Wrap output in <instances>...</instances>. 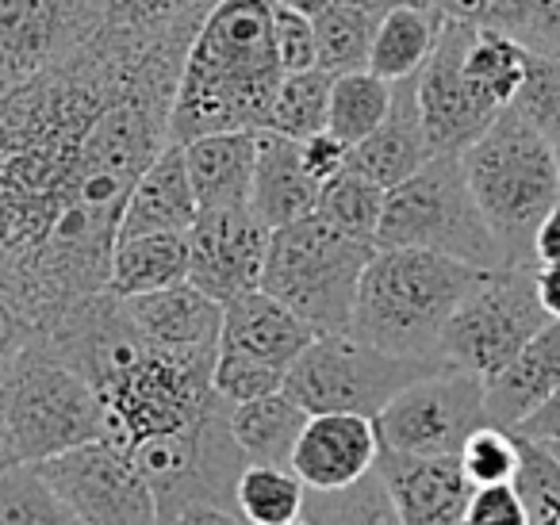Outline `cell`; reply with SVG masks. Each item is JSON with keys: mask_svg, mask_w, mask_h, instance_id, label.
Returning <instances> with one entry per match:
<instances>
[{"mask_svg": "<svg viewBox=\"0 0 560 525\" xmlns=\"http://www.w3.org/2000/svg\"><path fill=\"white\" fill-rule=\"evenodd\" d=\"M338 4H353V9H365V12H373V16H381V12L396 9L404 0H338Z\"/></svg>", "mask_w": 560, "mask_h": 525, "instance_id": "cell-52", "label": "cell"}, {"mask_svg": "<svg viewBox=\"0 0 560 525\" xmlns=\"http://www.w3.org/2000/svg\"><path fill=\"white\" fill-rule=\"evenodd\" d=\"M188 180L200 208L249 203L257 162V131H211L185 142Z\"/></svg>", "mask_w": 560, "mask_h": 525, "instance_id": "cell-24", "label": "cell"}, {"mask_svg": "<svg viewBox=\"0 0 560 525\" xmlns=\"http://www.w3.org/2000/svg\"><path fill=\"white\" fill-rule=\"evenodd\" d=\"M534 265H560V200L534 231Z\"/></svg>", "mask_w": 560, "mask_h": 525, "instance_id": "cell-48", "label": "cell"}, {"mask_svg": "<svg viewBox=\"0 0 560 525\" xmlns=\"http://www.w3.org/2000/svg\"><path fill=\"white\" fill-rule=\"evenodd\" d=\"M208 4H215V0H208Z\"/></svg>", "mask_w": 560, "mask_h": 525, "instance_id": "cell-54", "label": "cell"}, {"mask_svg": "<svg viewBox=\"0 0 560 525\" xmlns=\"http://www.w3.org/2000/svg\"><path fill=\"white\" fill-rule=\"evenodd\" d=\"M488 422L483 380L465 369L438 364L434 372L411 380L388 407L376 415V433L384 448L422 456L460 453L465 438Z\"/></svg>", "mask_w": 560, "mask_h": 525, "instance_id": "cell-11", "label": "cell"}, {"mask_svg": "<svg viewBox=\"0 0 560 525\" xmlns=\"http://www.w3.org/2000/svg\"><path fill=\"white\" fill-rule=\"evenodd\" d=\"M124 300L150 346L165 349V353L215 361L219 330H223V303L200 292L192 280L158 288V292L124 295Z\"/></svg>", "mask_w": 560, "mask_h": 525, "instance_id": "cell-18", "label": "cell"}, {"mask_svg": "<svg viewBox=\"0 0 560 525\" xmlns=\"http://www.w3.org/2000/svg\"><path fill=\"white\" fill-rule=\"evenodd\" d=\"M438 361H415L373 346L353 330L315 334L312 346L284 372V395L307 415L319 410H350L376 418L411 380L434 372Z\"/></svg>", "mask_w": 560, "mask_h": 525, "instance_id": "cell-9", "label": "cell"}, {"mask_svg": "<svg viewBox=\"0 0 560 525\" xmlns=\"http://www.w3.org/2000/svg\"><path fill=\"white\" fill-rule=\"evenodd\" d=\"M73 522H101V525H142L158 522V502L147 476L139 471L135 456L119 448L116 441L96 438L85 445H73L47 460H35Z\"/></svg>", "mask_w": 560, "mask_h": 525, "instance_id": "cell-12", "label": "cell"}, {"mask_svg": "<svg viewBox=\"0 0 560 525\" xmlns=\"http://www.w3.org/2000/svg\"><path fill=\"white\" fill-rule=\"evenodd\" d=\"M307 422V410L300 407L284 387L272 395L249 402H234L226 410V425L231 438L238 441L246 464H289L292 468V448Z\"/></svg>", "mask_w": 560, "mask_h": 525, "instance_id": "cell-26", "label": "cell"}, {"mask_svg": "<svg viewBox=\"0 0 560 525\" xmlns=\"http://www.w3.org/2000/svg\"><path fill=\"white\" fill-rule=\"evenodd\" d=\"M35 338H39V330H35L32 318H27L12 300L0 295V380L16 369V361L32 349Z\"/></svg>", "mask_w": 560, "mask_h": 525, "instance_id": "cell-45", "label": "cell"}, {"mask_svg": "<svg viewBox=\"0 0 560 525\" xmlns=\"http://www.w3.org/2000/svg\"><path fill=\"white\" fill-rule=\"evenodd\" d=\"M384 192L376 180L361 177L353 170H342L335 180L319 188V203H315V215H323L330 226H338L342 234L361 242H373L376 246V231H381V215H384Z\"/></svg>", "mask_w": 560, "mask_h": 525, "instance_id": "cell-33", "label": "cell"}, {"mask_svg": "<svg viewBox=\"0 0 560 525\" xmlns=\"http://www.w3.org/2000/svg\"><path fill=\"white\" fill-rule=\"evenodd\" d=\"M12 464H20V448H16V441H12V430H9V422H4V415H0V471L12 468Z\"/></svg>", "mask_w": 560, "mask_h": 525, "instance_id": "cell-50", "label": "cell"}, {"mask_svg": "<svg viewBox=\"0 0 560 525\" xmlns=\"http://www.w3.org/2000/svg\"><path fill=\"white\" fill-rule=\"evenodd\" d=\"M549 311L534 288V265H499L483 269L468 295L457 303L438 341V364L465 369L488 380L503 369L541 326Z\"/></svg>", "mask_w": 560, "mask_h": 525, "instance_id": "cell-10", "label": "cell"}, {"mask_svg": "<svg viewBox=\"0 0 560 525\" xmlns=\"http://www.w3.org/2000/svg\"><path fill=\"white\" fill-rule=\"evenodd\" d=\"M541 445H549V453H552V456H557V460H560V441H541Z\"/></svg>", "mask_w": 560, "mask_h": 525, "instance_id": "cell-53", "label": "cell"}, {"mask_svg": "<svg viewBox=\"0 0 560 525\" xmlns=\"http://www.w3.org/2000/svg\"><path fill=\"white\" fill-rule=\"evenodd\" d=\"M483 269L434 249L376 246L358 284L350 330L415 361H438V341Z\"/></svg>", "mask_w": 560, "mask_h": 525, "instance_id": "cell-2", "label": "cell"}, {"mask_svg": "<svg viewBox=\"0 0 560 525\" xmlns=\"http://www.w3.org/2000/svg\"><path fill=\"white\" fill-rule=\"evenodd\" d=\"M511 433L522 441H560V384L552 387L549 399H545L541 407L529 410Z\"/></svg>", "mask_w": 560, "mask_h": 525, "instance_id": "cell-47", "label": "cell"}, {"mask_svg": "<svg viewBox=\"0 0 560 525\" xmlns=\"http://www.w3.org/2000/svg\"><path fill=\"white\" fill-rule=\"evenodd\" d=\"M511 108L541 135L545 142L560 150V58L557 55H534L526 58V73L514 93Z\"/></svg>", "mask_w": 560, "mask_h": 525, "instance_id": "cell-37", "label": "cell"}, {"mask_svg": "<svg viewBox=\"0 0 560 525\" xmlns=\"http://www.w3.org/2000/svg\"><path fill=\"white\" fill-rule=\"evenodd\" d=\"M460 468H465L468 483L483 487V483H511L514 471L522 460V441L511 430L495 422H483L480 430H472L460 445Z\"/></svg>", "mask_w": 560, "mask_h": 525, "instance_id": "cell-39", "label": "cell"}, {"mask_svg": "<svg viewBox=\"0 0 560 525\" xmlns=\"http://www.w3.org/2000/svg\"><path fill=\"white\" fill-rule=\"evenodd\" d=\"M272 43H277V58L284 73H300L315 66V24L312 16H300L292 9L272 12Z\"/></svg>", "mask_w": 560, "mask_h": 525, "instance_id": "cell-41", "label": "cell"}, {"mask_svg": "<svg viewBox=\"0 0 560 525\" xmlns=\"http://www.w3.org/2000/svg\"><path fill=\"white\" fill-rule=\"evenodd\" d=\"M445 20H460L472 27H495V32L514 35L526 12V0H422Z\"/></svg>", "mask_w": 560, "mask_h": 525, "instance_id": "cell-42", "label": "cell"}, {"mask_svg": "<svg viewBox=\"0 0 560 525\" xmlns=\"http://www.w3.org/2000/svg\"><path fill=\"white\" fill-rule=\"evenodd\" d=\"M200 211L188 180L185 142H165L158 158L139 173L119 211V238L131 234H158V231H188Z\"/></svg>", "mask_w": 560, "mask_h": 525, "instance_id": "cell-21", "label": "cell"}, {"mask_svg": "<svg viewBox=\"0 0 560 525\" xmlns=\"http://www.w3.org/2000/svg\"><path fill=\"white\" fill-rule=\"evenodd\" d=\"M460 165L506 265H534V231L560 200V150L506 108L460 154Z\"/></svg>", "mask_w": 560, "mask_h": 525, "instance_id": "cell-3", "label": "cell"}, {"mask_svg": "<svg viewBox=\"0 0 560 525\" xmlns=\"http://www.w3.org/2000/svg\"><path fill=\"white\" fill-rule=\"evenodd\" d=\"M104 0H0V93L93 39Z\"/></svg>", "mask_w": 560, "mask_h": 525, "instance_id": "cell-14", "label": "cell"}, {"mask_svg": "<svg viewBox=\"0 0 560 525\" xmlns=\"http://www.w3.org/2000/svg\"><path fill=\"white\" fill-rule=\"evenodd\" d=\"M280 9H292V12H300V16H319L323 9H327L330 0H277Z\"/></svg>", "mask_w": 560, "mask_h": 525, "instance_id": "cell-51", "label": "cell"}, {"mask_svg": "<svg viewBox=\"0 0 560 525\" xmlns=\"http://www.w3.org/2000/svg\"><path fill=\"white\" fill-rule=\"evenodd\" d=\"M534 288L549 318H560V265H534Z\"/></svg>", "mask_w": 560, "mask_h": 525, "instance_id": "cell-49", "label": "cell"}, {"mask_svg": "<svg viewBox=\"0 0 560 525\" xmlns=\"http://www.w3.org/2000/svg\"><path fill=\"white\" fill-rule=\"evenodd\" d=\"M277 0H215L203 12L170 108V139L211 131H257L269 124L284 78L272 43Z\"/></svg>", "mask_w": 560, "mask_h": 525, "instance_id": "cell-1", "label": "cell"}, {"mask_svg": "<svg viewBox=\"0 0 560 525\" xmlns=\"http://www.w3.org/2000/svg\"><path fill=\"white\" fill-rule=\"evenodd\" d=\"M211 364L215 361L165 353L147 341L142 353L93 384L104 415V438L131 453L147 438L196 425L219 402Z\"/></svg>", "mask_w": 560, "mask_h": 525, "instance_id": "cell-7", "label": "cell"}, {"mask_svg": "<svg viewBox=\"0 0 560 525\" xmlns=\"http://www.w3.org/2000/svg\"><path fill=\"white\" fill-rule=\"evenodd\" d=\"M304 522H358V525H396L399 514L384 487L381 471H365L361 479L335 491H307Z\"/></svg>", "mask_w": 560, "mask_h": 525, "instance_id": "cell-34", "label": "cell"}, {"mask_svg": "<svg viewBox=\"0 0 560 525\" xmlns=\"http://www.w3.org/2000/svg\"><path fill=\"white\" fill-rule=\"evenodd\" d=\"M468 525H526V506H522L518 487L511 483H483L472 487L465 506Z\"/></svg>", "mask_w": 560, "mask_h": 525, "instance_id": "cell-43", "label": "cell"}, {"mask_svg": "<svg viewBox=\"0 0 560 525\" xmlns=\"http://www.w3.org/2000/svg\"><path fill=\"white\" fill-rule=\"evenodd\" d=\"M242 522L254 525H296L304 522L307 487L289 464H246L234 483Z\"/></svg>", "mask_w": 560, "mask_h": 525, "instance_id": "cell-29", "label": "cell"}, {"mask_svg": "<svg viewBox=\"0 0 560 525\" xmlns=\"http://www.w3.org/2000/svg\"><path fill=\"white\" fill-rule=\"evenodd\" d=\"M300 162H304V170L312 173L319 185H327V180H335L338 173L350 165V147H346L338 135L315 131L312 139L300 142Z\"/></svg>", "mask_w": 560, "mask_h": 525, "instance_id": "cell-46", "label": "cell"}, {"mask_svg": "<svg viewBox=\"0 0 560 525\" xmlns=\"http://www.w3.org/2000/svg\"><path fill=\"white\" fill-rule=\"evenodd\" d=\"M269 226L249 203L200 208L188 226V280L226 303L261 284Z\"/></svg>", "mask_w": 560, "mask_h": 525, "instance_id": "cell-15", "label": "cell"}, {"mask_svg": "<svg viewBox=\"0 0 560 525\" xmlns=\"http://www.w3.org/2000/svg\"><path fill=\"white\" fill-rule=\"evenodd\" d=\"M376 246H411L457 257L476 269L506 265L503 246L491 234L468 188L460 154H430L407 180L384 192Z\"/></svg>", "mask_w": 560, "mask_h": 525, "instance_id": "cell-6", "label": "cell"}, {"mask_svg": "<svg viewBox=\"0 0 560 525\" xmlns=\"http://www.w3.org/2000/svg\"><path fill=\"white\" fill-rule=\"evenodd\" d=\"M514 487L526 506V525H560V460L549 453V445L522 441Z\"/></svg>", "mask_w": 560, "mask_h": 525, "instance_id": "cell-38", "label": "cell"}, {"mask_svg": "<svg viewBox=\"0 0 560 525\" xmlns=\"http://www.w3.org/2000/svg\"><path fill=\"white\" fill-rule=\"evenodd\" d=\"M529 50L514 35L495 27H472L465 43V81L491 112L511 108L514 93L526 73Z\"/></svg>", "mask_w": 560, "mask_h": 525, "instance_id": "cell-28", "label": "cell"}, {"mask_svg": "<svg viewBox=\"0 0 560 525\" xmlns=\"http://www.w3.org/2000/svg\"><path fill=\"white\" fill-rule=\"evenodd\" d=\"M211 387L223 402H249L272 395L284 387V369L277 364L254 361L246 353H231V349H219L215 364H211Z\"/></svg>", "mask_w": 560, "mask_h": 525, "instance_id": "cell-40", "label": "cell"}, {"mask_svg": "<svg viewBox=\"0 0 560 525\" xmlns=\"http://www.w3.org/2000/svg\"><path fill=\"white\" fill-rule=\"evenodd\" d=\"M312 24H315V66L319 70H327L330 78L350 70H369V50H373V32H376L373 12L330 0Z\"/></svg>", "mask_w": 560, "mask_h": 525, "instance_id": "cell-30", "label": "cell"}, {"mask_svg": "<svg viewBox=\"0 0 560 525\" xmlns=\"http://www.w3.org/2000/svg\"><path fill=\"white\" fill-rule=\"evenodd\" d=\"M376 471H381L384 487L392 494V506H396L404 525L465 522L472 483H468L457 453L422 456V453H399V448L381 445Z\"/></svg>", "mask_w": 560, "mask_h": 525, "instance_id": "cell-16", "label": "cell"}, {"mask_svg": "<svg viewBox=\"0 0 560 525\" xmlns=\"http://www.w3.org/2000/svg\"><path fill=\"white\" fill-rule=\"evenodd\" d=\"M514 39L534 55H557L560 58V0H526L522 24Z\"/></svg>", "mask_w": 560, "mask_h": 525, "instance_id": "cell-44", "label": "cell"}, {"mask_svg": "<svg viewBox=\"0 0 560 525\" xmlns=\"http://www.w3.org/2000/svg\"><path fill=\"white\" fill-rule=\"evenodd\" d=\"M442 12H434L422 0H404L396 9L381 12L373 32V50H369V70L384 81L419 73L430 50H434L438 35H442Z\"/></svg>", "mask_w": 560, "mask_h": 525, "instance_id": "cell-25", "label": "cell"}, {"mask_svg": "<svg viewBox=\"0 0 560 525\" xmlns=\"http://www.w3.org/2000/svg\"><path fill=\"white\" fill-rule=\"evenodd\" d=\"M427 158H430V142H427V131H422L419 96H415V73H411V78L392 81L388 116H384L365 139L353 142L350 165H346V170L376 180L381 188H392L411 177Z\"/></svg>", "mask_w": 560, "mask_h": 525, "instance_id": "cell-20", "label": "cell"}, {"mask_svg": "<svg viewBox=\"0 0 560 525\" xmlns=\"http://www.w3.org/2000/svg\"><path fill=\"white\" fill-rule=\"evenodd\" d=\"M330 73L312 66V70L300 73H284L277 85L269 108V124L272 131L289 135V139L304 142L315 131H327V108H330Z\"/></svg>", "mask_w": 560, "mask_h": 525, "instance_id": "cell-32", "label": "cell"}, {"mask_svg": "<svg viewBox=\"0 0 560 525\" xmlns=\"http://www.w3.org/2000/svg\"><path fill=\"white\" fill-rule=\"evenodd\" d=\"M373 242H361L330 226L323 215H304L296 223L272 226L265 249L261 284L284 307L296 311L315 334L350 330L358 284L373 257Z\"/></svg>", "mask_w": 560, "mask_h": 525, "instance_id": "cell-5", "label": "cell"}, {"mask_svg": "<svg viewBox=\"0 0 560 525\" xmlns=\"http://www.w3.org/2000/svg\"><path fill=\"white\" fill-rule=\"evenodd\" d=\"M392 104V81L376 78L373 70H350L330 81V108H327V131L338 135L346 147L361 142L384 116Z\"/></svg>", "mask_w": 560, "mask_h": 525, "instance_id": "cell-31", "label": "cell"}, {"mask_svg": "<svg viewBox=\"0 0 560 525\" xmlns=\"http://www.w3.org/2000/svg\"><path fill=\"white\" fill-rule=\"evenodd\" d=\"M319 180L300 162V142L289 135L257 127V162L254 185H249V208L261 215V223L284 226L312 215L319 203Z\"/></svg>", "mask_w": 560, "mask_h": 525, "instance_id": "cell-23", "label": "cell"}, {"mask_svg": "<svg viewBox=\"0 0 560 525\" xmlns=\"http://www.w3.org/2000/svg\"><path fill=\"white\" fill-rule=\"evenodd\" d=\"M468 32H472V24L445 20L434 50L422 62V70L415 73V96H419V116L430 154H465L499 116L465 81Z\"/></svg>", "mask_w": 560, "mask_h": 525, "instance_id": "cell-13", "label": "cell"}, {"mask_svg": "<svg viewBox=\"0 0 560 525\" xmlns=\"http://www.w3.org/2000/svg\"><path fill=\"white\" fill-rule=\"evenodd\" d=\"M376 456H381L376 418L319 410V415H307L300 430L292 448V471L304 479L307 491H335L373 471Z\"/></svg>", "mask_w": 560, "mask_h": 525, "instance_id": "cell-17", "label": "cell"}, {"mask_svg": "<svg viewBox=\"0 0 560 525\" xmlns=\"http://www.w3.org/2000/svg\"><path fill=\"white\" fill-rule=\"evenodd\" d=\"M188 280V231H158L116 238L108 288L116 295H142Z\"/></svg>", "mask_w": 560, "mask_h": 525, "instance_id": "cell-27", "label": "cell"}, {"mask_svg": "<svg viewBox=\"0 0 560 525\" xmlns=\"http://www.w3.org/2000/svg\"><path fill=\"white\" fill-rule=\"evenodd\" d=\"M73 522L66 502L35 460L0 471V525H62Z\"/></svg>", "mask_w": 560, "mask_h": 525, "instance_id": "cell-35", "label": "cell"}, {"mask_svg": "<svg viewBox=\"0 0 560 525\" xmlns=\"http://www.w3.org/2000/svg\"><path fill=\"white\" fill-rule=\"evenodd\" d=\"M315 326L304 323L292 307L269 295L265 288L234 295L223 303V330H219V349L246 353L254 361L277 364L289 372V364L312 346Z\"/></svg>", "mask_w": 560, "mask_h": 525, "instance_id": "cell-19", "label": "cell"}, {"mask_svg": "<svg viewBox=\"0 0 560 525\" xmlns=\"http://www.w3.org/2000/svg\"><path fill=\"white\" fill-rule=\"evenodd\" d=\"M231 402L219 399L188 430L158 433L131 448L135 464L147 476L158 502V522H215L238 525V483L246 456L226 425Z\"/></svg>", "mask_w": 560, "mask_h": 525, "instance_id": "cell-4", "label": "cell"}, {"mask_svg": "<svg viewBox=\"0 0 560 525\" xmlns=\"http://www.w3.org/2000/svg\"><path fill=\"white\" fill-rule=\"evenodd\" d=\"M208 0H104V27L131 35H170L200 27Z\"/></svg>", "mask_w": 560, "mask_h": 525, "instance_id": "cell-36", "label": "cell"}, {"mask_svg": "<svg viewBox=\"0 0 560 525\" xmlns=\"http://www.w3.org/2000/svg\"><path fill=\"white\" fill-rule=\"evenodd\" d=\"M0 415L9 422L20 460H47L104 438V415L93 384L39 338L0 380Z\"/></svg>", "mask_w": 560, "mask_h": 525, "instance_id": "cell-8", "label": "cell"}, {"mask_svg": "<svg viewBox=\"0 0 560 525\" xmlns=\"http://www.w3.org/2000/svg\"><path fill=\"white\" fill-rule=\"evenodd\" d=\"M560 384V318H549L503 369L483 380L488 422L514 430Z\"/></svg>", "mask_w": 560, "mask_h": 525, "instance_id": "cell-22", "label": "cell"}]
</instances>
